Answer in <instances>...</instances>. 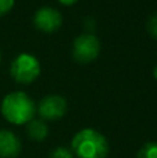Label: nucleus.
<instances>
[{"mask_svg":"<svg viewBox=\"0 0 157 158\" xmlns=\"http://www.w3.org/2000/svg\"><path fill=\"white\" fill-rule=\"evenodd\" d=\"M0 111L4 119L13 125H25L35 118L36 106L24 92H11L3 98Z\"/></svg>","mask_w":157,"mask_h":158,"instance_id":"obj_1","label":"nucleus"},{"mask_svg":"<svg viewBox=\"0 0 157 158\" xmlns=\"http://www.w3.org/2000/svg\"><path fill=\"white\" fill-rule=\"evenodd\" d=\"M71 151L77 154L78 158H107L110 146L100 132L86 128L72 137Z\"/></svg>","mask_w":157,"mask_h":158,"instance_id":"obj_2","label":"nucleus"},{"mask_svg":"<svg viewBox=\"0 0 157 158\" xmlns=\"http://www.w3.org/2000/svg\"><path fill=\"white\" fill-rule=\"evenodd\" d=\"M10 75L18 83H32L40 75V64L35 56L21 53L11 61Z\"/></svg>","mask_w":157,"mask_h":158,"instance_id":"obj_3","label":"nucleus"},{"mask_svg":"<svg viewBox=\"0 0 157 158\" xmlns=\"http://www.w3.org/2000/svg\"><path fill=\"white\" fill-rule=\"evenodd\" d=\"M100 53V42L93 33H82L77 36L72 46V57L79 64H88L96 60Z\"/></svg>","mask_w":157,"mask_h":158,"instance_id":"obj_4","label":"nucleus"},{"mask_svg":"<svg viewBox=\"0 0 157 158\" xmlns=\"http://www.w3.org/2000/svg\"><path fill=\"white\" fill-rule=\"evenodd\" d=\"M36 112L42 118V121L60 119L67 112V101L58 94H49L40 100L36 107Z\"/></svg>","mask_w":157,"mask_h":158,"instance_id":"obj_5","label":"nucleus"},{"mask_svg":"<svg viewBox=\"0 0 157 158\" xmlns=\"http://www.w3.org/2000/svg\"><path fill=\"white\" fill-rule=\"evenodd\" d=\"M33 25L45 33H52L61 27L63 17L58 10L53 7H40L33 14Z\"/></svg>","mask_w":157,"mask_h":158,"instance_id":"obj_6","label":"nucleus"},{"mask_svg":"<svg viewBox=\"0 0 157 158\" xmlns=\"http://www.w3.org/2000/svg\"><path fill=\"white\" fill-rule=\"evenodd\" d=\"M21 153V142L15 133L7 129L0 131V158H15Z\"/></svg>","mask_w":157,"mask_h":158,"instance_id":"obj_7","label":"nucleus"},{"mask_svg":"<svg viewBox=\"0 0 157 158\" xmlns=\"http://www.w3.org/2000/svg\"><path fill=\"white\" fill-rule=\"evenodd\" d=\"M27 133L35 142H42L49 135V128H47L46 122L42 119H35L33 118L31 122H28L27 126Z\"/></svg>","mask_w":157,"mask_h":158,"instance_id":"obj_8","label":"nucleus"},{"mask_svg":"<svg viewBox=\"0 0 157 158\" xmlns=\"http://www.w3.org/2000/svg\"><path fill=\"white\" fill-rule=\"evenodd\" d=\"M136 158H157V142H149L143 144L139 148Z\"/></svg>","mask_w":157,"mask_h":158,"instance_id":"obj_9","label":"nucleus"},{"mask_svg":"<svg viewBox=\"0 0 157 158\" xmlns=\"http://www.w3.org/2000/svg\"><path fill=\"white\" fill-rule=\"evenodd\" d=\"M50 158H74V153L71 150H68L67 147H56L54 150L50 153Z\"/></svg>","mask_w":157,"mask_h":158,"instance_id":"obj_10","label":"nucleus"},{"mask_svg":"<svg viewBox=\"0 0 157 158\" xmlns=\"http://www.w3.org/2000/svg\"><path fill=\"white\" fill-rule=\"evenodd\" d=\"M146 28H147L149 35L152 36V38L157 39V13H155V14H152V15H150Z\"/></svg>","mask_w":157,"mask_h":158,"instance_id":"obj_11","label":"nucleus"},{"mask_svg":"<svg viewBox=\"0 0 157 158\" xmlns=\"http://www.w3.org/2000/svg\"><path fill=\"white\" fill-rule=\"evenodd\" d=\"M15 0H0V17L6 15L13 8Z\"/></svg>","mask_w":157,"mask_h":158,"instance_id":"obj_12","label":"nucleus"},{"mask_svg":"<svg viewBox=\"0 0 157 158\" xmlns=\"http://www.w3.org/2000/svg\"><path fill=\"white\" fill-rule=\"evenodd\" d=\"M58 2L64 6H71V4H74V3H77L78 0H58Z\"/></svg>","mask_w":157,"mask_h":158,"instance_id":"obj_13","label":"nucleus"},{"mask_svg":"<svg viewBox=\"0 0 157 158\" xmlns=\"http://www.w3.org/2000/svg\"><path fill=\"white\" fill-rule=\"evenodd\" d=\"M153 77H155L157 79V64H156V67H155V69H153Z\"/></svg>","mask_w":157,"mask_h":158,"instance_id":"obj_14","label":"nucleus"},{"mask_svg":"<svg viewBox=\"0 0 157 158\" xmlns=\"http://www.w3.org/2000/svg\"><path fill=\"white\" fill-rule=\"evenodd\" d=\"M0 60H2V54H0Z\"/></svg>","mask_w":157,"mask_h":158,"instance_id":"obj_15","label":"nucleus"}]
</instances>
